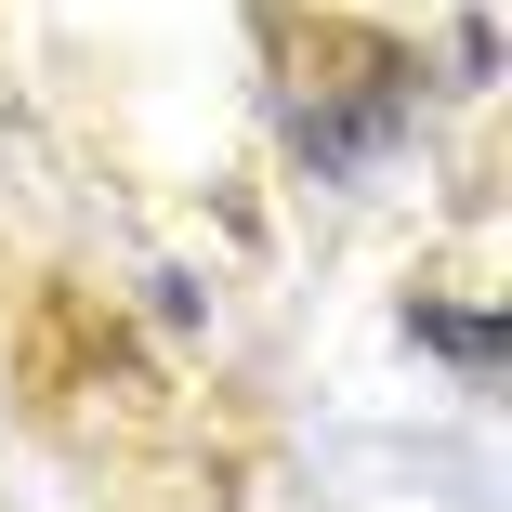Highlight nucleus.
Instances as JSON below:
<instances>
[{
	"instance_id": "1",
	"label": "nucleus",
	"mask_w": 512,
	"mask_h": 512,
	"mask_svg": "<svg viewBox=\"0 0 512 512\" xmlns=\"http://www.w3.org/2000/svg\"><path fill=\"white\" fill-rule=\"evenodd\" d=\"M421 342H434V355H460L473 381L499 368V329H486V316H421Z\"/></svg>"
}]
</instances>
